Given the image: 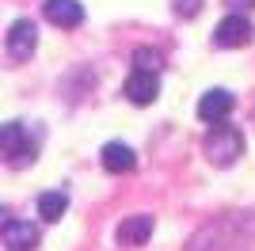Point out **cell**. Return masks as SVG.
<instances>
[{"label": "cell", "instance_id": "obj_1", "mask_svg": "<svg viewBox=\"0 0 255 251\" xmlns=\"http://www.w3.org/2000/svg\"><path fill=\"white\" fill-rule=\"evenodd\" d=\"M206 156L213 160L217 167H229L236 164V156H244V133L236 126H225V122H213V129L206 133Z\"/></svg>", "mask_w": 255, "mask_h": 251}, {"label": "cell", "instance_id": "obj_2", "mask_svg": "<svg viewBox=\"0 0 255 251\" xmlns=\"http://www.w3.org/2000/svg\"><path fill=\"white\" fill-rule=\"evenodd\" d=\"M0 148H4V156H8L11 167H27L34 160V145H31V137L23 133L19 122H8L0 129Z\"/></svg>", "mask_w": 255, "mask_h": 251}, {"label": "cell", "instance_id": "obj_3", "mask_svg": "<svg viewBox=\"0 0 255 251\" xmlns=\"http://www.w3.org/2000/svg\"><path fill=\"white\" fill-rule=\"evenodd\" d=\"M8 53L11 57H15V61H27V57H31L34 53V46H38V27H34L31 19H15L8 27Z\"/></svg>", "mask_w": 255, "mask_h": 251}, {"label": "cell", "instance_id": "obj_4", "mask_svg": "<svg viewBox=\"0 0 255 251\" xmlns=\"http://www.w3.org/2000/svg\"><path fill=\"white\" fill-rule=\"evenodd\" d=\"M126 99L129 103H137V107H149V103H156V95H160V80H156V73H145V69H133V76L126 80Z\"/></svg>", "mask_w": 255, "mask_h": 251}, {"label": "cell", "instance_id": "obj_5", "mask_svg": "<svg viewBox=\"0 0 255 251\" xmlns=\"http://www.w3.org/2000/svg\"><path fill=\"white\" fill-rule=\"evenodd\" d=\"M213 42L225 46V50L244 46V42H252V23H248L244 15H225V19L217 23V31H213Z\"/></svg>", "mask_w": 255, "mask_h": 251}, {"label": "cell", "instance_id": "obj_6", "mask_svg": "<svg viewBox=\"0 0 255 251\" xmlns=\"http://www.w3.org/2000/svg\"><path fill=\"white\" fill-rule=\"evenodd\" d=\"M46 19L61 31H73L84 23V4L80 0H46Z\"/></svg>", "mask_w": 255, "mask_h": 251}, {"label": "cell", "instance_id": "obj_7", "mask_svg": "<svg viewBox=\"0 0 255 251\" xmlns=\"http://www.w3.org/2000/svg\"><path fill=\"white\" fill-rule=\"evenodd\" d=\"M233 92H225V88H213L198 99V118L202 122H225V118L233 115Z\"/></svg>", "mask_w": 255, "mask_h": 251}, {"label": "cell", "instance_id": "obj_8", "mask_svg": "<svg viewBox=\"0 0 255 251\" xmlns=\"http://www.w3.org/2000/svg\"><path fill=\"white\" fill-rule=\"evenodd\" d=\"M118 244L122 248H141V244L152 236V217L149 213H133V217H126L122 225H118Z\"/></svg>", "mask_w": 255, "mask_h": 251}, {"label": "cell", "instance_id": "obj_9", "mask_svg": "<svg viewBox=\"0 0 255 251\" xmlns=\"http://www.w3.org/2000/svg\"><path fill=\"white\" fill-rule=\"evenodd\" d=\"M4 248L8 251H34L38 248V229L31 221H4Z\"/></svg>", "mask_w": 255, "mask_h": 251}, {"label": "cell", "instance_id": "obj_10", "mask_svg": "<svg viewBox=\"0 0 255 251\" xmlns=\"http://www.w3.org/2000/svg\"><path fill=\"white\" fill-rule=\"evenodd\" d=\"M99 160H103V167L111 171V175H122V171H133V167H137V156H133V148L122 145V141H111V145H103Z\"/></svg>", "mask_w": 255, "mask_h": 251}, {"label": "cell", "instance_id": "obj_11", "mask_svg": "<svg viewBox=\"0 0 255 251\" xmlns=\"http://www.w3.org/2000/svg\"><path fill=\"white\" fill-rule=\"evenodd\" d=\"M65 209H69V198H65L61 190H46V194H38V217H42V221H61Z\"/></svg>", "mask_w": 255, "mask_h": 251}, {"label": "cell", "instance_id": "obj_12", "mask_svg": "<svg viewBox=\"0 0 255 251\" xmlns=\"http://www.w3.org/2000/svg\"><path fill=\"white\" fill-rule=\"evenodd\" d=\"M160 65H164L160 50H149V46L133 50V69H145V73H160Z\"/></svg>", "mask_w": 255, "mask_h": 251}, {"label": "cell", "instance_id": "obj_13", "mask_svg": "<svg viewBox=\"0 0 255 251\" xmlns=\"http://www.w3.org/2000/svg\"><path fill=\"white\" fill-rule=\"evenodd\" d=\"M175 11H179L183 19H194L202 11V0H175Z\"/></svg>", "mask_w": 255, "mask_h": 251}, {"label": "cell", "instance_id": "obj_14", "mask_svg": "<svg viewBox=\"0 0 255 251\" xmlns=\"http://www.w3.org/2000/svg\"><path fill=\"white\" fill-rule=\"evenodd\" d=\"M229 4H233V8H252L255 0H229Z\"/></svg>", "mask_w": 255, "mask_h": 251}]
</instances>
